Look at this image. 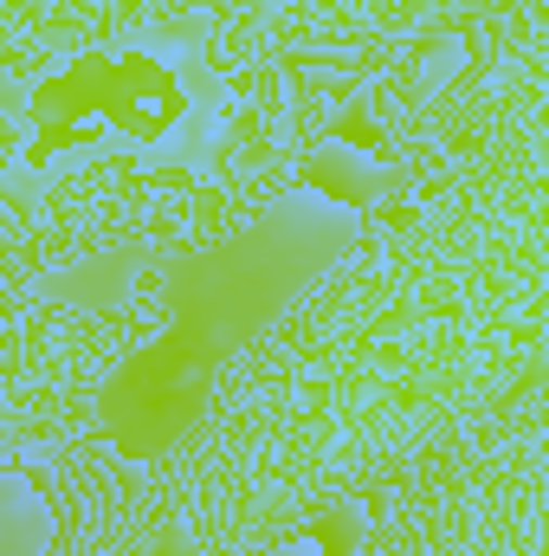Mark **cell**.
<instances>
[{
  "label": "cell",
  "instance_id": "1",
  "mask_svg": "<svg viewBox=\"0 0 549 556\" xmlns=\"http://www.w3.org/2000/svg\"><path fill=\"white\" fill-rule=\"evenodd\" d=\"M284 556H330V551H323L317 538H291V544H284Z\"/></svg>",
  "mask_w": 549,
  "mask_h": 556
}]
</instances>
